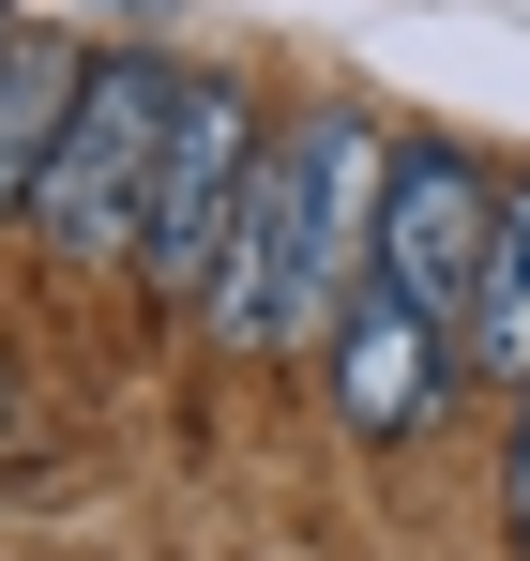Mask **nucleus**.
Instances as JSON below:
<instances>
[{"label": "nucleus", "instance_id": "obj_5", "mask_svg": "<svg viewBox=\"0 0 530 561\" xmlns=\"http://www.w3.org/2000/svg\"><path fill=\"white\" fill-rule=\"evenodd\" d=\"M440 379H454V334H440L394 274H364L349 319L319 334V394H334V425H349V440H410V425L440 410Z\"/></svg>", "mask_w": 530, "mask_h": 561}, {"label": "nucleus", "instance_id": "obj_1", "mask_svg": "<svg viewBox=\"0 0 530 561\" xmlns=\"http://www.w3.org/2000/svg\"><path fill=\"white\" fill-rule=\"evenodd\" d=\"M379 168H394V137H379L364 106H288L258 197H243V228H228V259H212L197 334L243 350V365H258V350L319 365V334H334L349 288L379 274Z\"/></svg>", "mask_w": 530, "mask_h": 561}, {"label": "nucleus", "instance_id": "obj_6", "mask_svg": "<svg viewBox=\"0 0 530 561\" xmlns=\"http://www.w3.org/2000/svg\"><path fill=\"white\" fill-rule=\"evenodd\" d=\"M77 77L91 46H61V31H0V228H31V197H46V168H61V122H77Z\"/></svg>", "mask_w": 530, "mask_h": 561}, {"label": "nucleus", "instance_id": "obj_7", "mask_svg": "<svg viewBox=\"0 0 530 561\" xmlns=\"http://www.w3.org/2000/svg\"><path fill=\"white\" fill-rule=\"evenodd\" d=\"M454 365L530 394V168L500 183V243H485V288H470V319H454Z\"/></svg>", "mask_w": 530, "mask_h": 561}, {"label": "nucleus", "instance_id": "obj_9", "mask_svg": "<svg viewBox=\"0 0 530 561\" xmlns=\"http://www.w3.org/2000/svg\"><path fill=\"white\" fill-rule=\"evenodd\" d=\"M0 410H15V365H0Z\"/></svg>", "mask_w": 530, "mask_h": 561}, {"label": "nucleus", "instance_id": "obj_8", "mask_svg": "<svg viewBox=\"0 0 530 561\" xmlns=\"http://www.w3.org/2000/svg\"><path fill=\"white\" fill-rule=\"evenodd\" d=\"M500 501H516V547H530V394H516V456H500Z\"/></svg>", "mask_w": 530, "mask_h": 561}, {"label": "nucleus", "instance_id": "obj_2", "mask_svg": "<svg viewBox=\"0 0 530 561\" xmlns=\"http://www.w3.org/2000/svg\"><path fill=\"white\" fill-rule=\"evenodd\" d=\"M168 122H182V77L152 46H91L77 122H61V168L31 197V243H46V259H137V243H152V183H168Z\"/></svg>", "mask_w": 530, "mask_h": 561}, {"label": "nucleus", "instance_id": "obj_3", "mask_svg": "<svg viewBox=\"0 0 530 561\" xmlns=\"http://www.w3.org/2000/svg\"><path fill=\"white\" fill-rule=\"evenodd\" d=\"M273 168V122L243 77H182V122H168V183H152V243H137V274L168 288L182 319L212 304V259H228V228H243V197Z\"/></svg>", "mask_w": 530, "mask_h": 561}, {"label": "nucleus", "instance_id": "obj_4", "mask_svg": "<svg viewBox=\"0 0 530 561\" xmlns=\"http://www.w3.org/2000/svg\"><path fill=\"white\" fill-rule=\"evenodd\" d=\"M485 243H500V168L470 137H394V168H379V274L410 288L440 334L485 288Z\"/></svg>", "mask_w": 530, "mask_h": 561}]
</instances>
